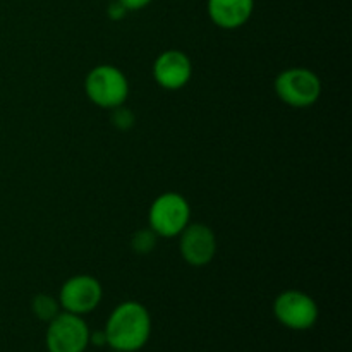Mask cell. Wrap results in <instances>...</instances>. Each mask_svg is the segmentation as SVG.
I'll return each instance as SVG.
<instances>
[{
  "label": "cell",
  "mask_w": 352,
  "mask_h": 352,
  "mask_svg": "<svg viewBox=\"0 0 352 352\" xmlns=\"http://www.w3.org/2000/svg\"><path fill=\"white\" fill-rule=\"evenodd\" d=\"M157 241L158 236L150 227H146V229H138L133 234V237H131V250L136 254H140V256H148L157 248Z\"/></svg>",
  "instance_id": "obj_12"
},
{
  "label": "cell",
  "mask_w": 352,
  "mask_h": 352,
  "mask_svg": "<svg viewBox=\"0 0 352 352\" xmlns=\"http://www.w3.org/2000/svg\"><path fill=\"white\" fill-rule=\"evenodd\" d=\"M31 308H33L34 316L40 318L41 322H52L58 315L60 302L48 294H36L31 302Z\"/></svg>",
  "instance_id": "obj_11"
},
{
  "label": "cell",
  "mask_w": 352,
  "mask_h": 352,
  "mask_svg": "<svg viewBox=\"0 0 352 352\" xmlns=\"http://www.w3.org/2000/svg\"><path fill=\"white\" fill-rule=\"evenodd\" d=\"M127 12H129V10H127L119 0H113L109 6V9H107V14H109V17L112 21H122L124 17L127 16Z\"/></svg>",
  "instance_id": "obj_14"
},
{
  "label": "cell",
  "mask_w": 352,
  "mask_h": 352,
  "mask_svg": "<svg viewBox=\"0 0 352 352\" xmlns=\"http://www.w3.org/2000/svg\"><path fill=\"white\" fill-rule=\"evenodd\" d=\"M117 352H120V351H117Z\"/></svg>",
  "instance_id": "obj_17"
},
{
  "label": "cell",
  "mask_w": 352,
  "mask_h": 352,
  "mask_svg": "<svg viewBox=\"0 0 352 352\" xmlns=\"http://www.w3.org/2000/svg\"><path fill=\"white\" fill-rule=\"evenodd\" d=\"M275 93L285 105L292 109H308L322 96V81L306 67H291L275 78Z\"/></svg>",
  "instance_id": "obj_4"
},
{
  "label": "cell",
  "mask_w": 352,
  "mask_h": 352,
  "mask_svg": "<svg viewBox=\"0 0 352 352\" xmlns=\"http://www.w3.org/2000/svg\"><path fill=\"white\" fill-rule=\"evenodd\" d=\"M103 296L102 284L91 275H74L64 282L58 294V302L64 311L72 315L91 313L100 305Z\"/></svg>",
  "instance_id": "obj_7"
},
{
  "label": "cell",
  "mask_w": 352,
  "mask_h": 352,
  "mask_svg": "<svg viewBox=\"0 0 352 352\" xmlns=\"http://www.w3.org/2000/svg\"><path fill=\"white\" fill-rule=\"evenodd\" d=\"M89 342L85 320L72 313H58L47 330L48 352H82Z\"/></svg>",
  "instance_id": "obj_5"
},
{
  "label": "cell",
  "mask_w": 352,
  "mask_h": 352,
  "mask_svg": "<svg viewBox=\"0 0 352 352\" xmlns=\"http://www.w3.org/2000/svg\"><path fill=\"white\" fill-rule=\"evenodd\" d=\"M150 332V313L136 301H126L117 306L105 327L107 344L120 352L141 349L146 344Z\"/></svg>",
  "instance_id": "obj_1"
},
{
  "label": "cell",
  "mask_w": 352,
  "mask_h": 352,
  "mask_svg": "<svg viewBox=\"0 0 352 352\" xmlns=\"http://www.w3.org/2000/svg\"><path fill=\"white\" fill-rule=\"evenodd\" d=\"M274 313L278 322L292 330L311 329L318 320L315 299L301 291H284L274 302Z\"/></svg>",
  "instance_id": "obj_6"
},
{
  "label": "cell",
  "mask_w": 352,
  "mask_h": 352,
  "mask_svg": "<svg viewBox=\"0 0 352 352\" xmlns=\"http://www.w3.org/2000/svg\"><path fill=\"white\" fill-rule=\"evenodd\" d=\"M192 76V62L184 52L165 50L155 58L153 79L160 88L168 91L182 89Z\"/></svg>",
  "instance_id": "obj_9"
},
{
  "label": "cell",
  "mask_w": 352,
  "mask_h": 352,
  "mask_svg": "<svg viewBox=\"0 0 352 352\" xmlns=\"http://www.w3.org/2000/svg\"><path fill=\"white\" fill-rule=\"evenodd\" d=\"M110 120H112L113 127L119 131H129L131 127L136 122V117L131 112L129 109H126L124 105L117 107V109H112V116H110Z\"/></svg>",
  "instance_id": "obj_13"
},
{
  "label": "cell",
  "mask_w": 352,
  "mask_h": 352,
  "mask_svg": "<svg viewBox=\"0 0 352 352\" xmlns=\"http://www.w3.org/2000/svg\"><path fill=\"white\" fill-rule=\"evenodd\" d=\"M191 222V206L179 192H164L153 199L148 212V227L164 239L179 237Z\"/></svg>",
  "instance_id": "obj_3"
},
{
  "label": "cell",
  "mask_w": 352,
  "mask_h": 352,
  "mask_svg": "<svg viewBox=\"0 0 352 352\" xmlns=\"http://www.w3.org/2000/svg\"><path fill=\"white\" fill-rule=\"evenodd\" d=\"M208 16L222 30H237L250 21L254 0H208Z\"/></svg>",
  "instance_id": "obj_10"
},
{
  "label": "cell",
  "mask_w": 352,
  "mask_h": 352,
  "mask_svg": "<svg viewBox=\"0 0 352 352\" xmlns=\"http://www.w3.org/2000/svg\"><path fill=\"white\" fill-rule=\"evenodd\" d=\"M85 93L96 107L112 110L126 103L129 96V81L116 65L100 64L86 74Z\"/></svg>",
  "instance_id": "obj_2"
},
{
  "label": "cell",
  "mask_w": 352,
  "mask_h": 352,
  "mask_svg": "<svg viewBox=\"0 0 352 352\" xmlns=\"http://www.w3.org/2000/svg\"><path fill=\"white\" fill-rule=\"evenodd\" d=\"M89 340H91V344H95V346H105V344H107L105 330H103V332L91 333V336H89Z\"/></svg>",
  "instance_id": "obj_16"
},
{
  "label": "cell",
  "mask_w": 352,
  "mask_h": 352,
  "mask_svg": "<svg viewBox=\"0 0 352 352\" xmlns=\"http://www.w3.org/2000/svg\"><path fill=\"white\" fill-rule=\"evenodd\" d=\"M179 251L182 260L191 267H205L217 254L215 232L205 223H189L179 234Z\"/></svg>",
  "instance_id": "obj_8"
},
{
  "label": "cell",
  "mask_w": 352,
  "mask_h": 352,
  "mask_svg": "<svg viewBox=\"0 0 352 352\" xmlns=\"http://www.w3.org/2000/svg\"><path fill=\"white\" fill-rule=\"evenodd\" d=\"M127 10H140L143 7H146L151 0H119Z\"/></svg>",
  "instance_id": "obj_15"
}]
</instances>
